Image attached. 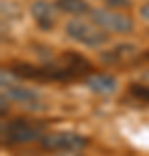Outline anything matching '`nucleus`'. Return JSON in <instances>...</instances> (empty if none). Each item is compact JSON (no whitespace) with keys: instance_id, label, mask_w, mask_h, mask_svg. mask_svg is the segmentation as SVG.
<instances>
[{"instance_id":"1","label":"nucleus","mask_w":149,"mask_h":156,"mask_svg":"<svg viewBox=\"0 0 149 156\" xmlns=\"http://www.w3.org/2000/svg\"><path fill=\"white\" fill-rule=\"evenodd\" d=\"M44 127L37 122L24 120V118H16L5 125H2V142L4 146H17L24 142L40 139Z\"/></svg>"},{"instance_id":"2","label":"nucleus","mask_w":149,"mask_h":156,"mask_svg":"<svg viewBox=\"0 0 149 156\" xmlns=\"http://www.w3.org/2000/svg\"><path fill=\"white\" fill-rule=\"evenodd\" d=\"M40 144L45 151L50 153H76L80 149H85L90 140L75 132H54V134H47L40 139Z\"/></svg>"},{"instance_id":"3","label":"nucleus","mask_w":149,"mask_h":156,"mask_svg":"<svg viewBox=\"0 0 149 156\" xmlns=\"http://www.w3.org/2000/svg\"><path fill=\"white\" fill-rule=\"evenodd\" d=\"M92 23L101 30H108V31H116V33H128L133 30L132 19L122 12H115L109 9H95L90 12Z\"/></svg>"},{"instance_id":"4","label":"nucleus","mask_w":149,"mask_h":156,"mask_svg":"<svg viewBox=\"0 0 149 156\" xmlns=\"http://www.w3.org/2000/svg\"><path fill=\"white\" fill-rule=\"evenodd\" d=\"M66 33L69 35V38L76 40L87 47H99L108 40V35L104 33V30H97L95 26L83 23L80 19H73L68 23Z\"/></svg>"},{"instance_id":"5","label":"nucleus","mask_w":149,"mask_h":156,"mask_svg":"<svg viewBox=\"0 0 149 156\" xmlns=\"http://www.w3.org/2000/svg\"><path fill=\"white\" fill-rule=\"evenodd\" d=\"M31 14H33L35 21L42 30H50L55 23V12L54 5L45 2V0H37L31 4Z\"/></svg>"},{"instance_id":"6","label":"nucleus","mask_w":149,"mask_h":156,"mask_svg":"<svg viewBox=\"0 0 149 156\" xmlns=\"http://www.w3.org/2000/svg\"><path fill=\"white\" fill-rule=\"evenodd\" d=\"M87 87L92 92L95 94H101V95H109L113 94L118 87L116 80L109 75H104V73H95V75H88L87 80H85Z\"/></svg>"},{"instance_id":"7","label":"nucleus","mask_w":149,"mask_h":156,"mask_svg":"<svg viewBox=\"0 0 149 156\" xmlns=\"http://www.w3.org/2000/svg\"><path fill=\"white\" fill-rule=\"evenodd\" d=\"M7 95L17 102H35L38 99L37 92L24 87H17V85H7Z\"/></svg>"},{"instance_id":"8","label":"nucleus","mask_w":149,"mask_h":156,"mask_svg":"<svg viewBox=\"0 0 149 156\" xmlns=\"http://www.w3.org/2000/svg\"><path fill=\"white\" fill-rule=\"evenodd\" d=\"M55 5L61 11L69 12V14H83L88 12V5L85 0H57Z\"/></svg>"},{"instance_id":"9","label":"nucleus","mask_w":149,"mask_h":156,"mask_svg":"<svg viewBox=\"0 0 149 156\" xmlns=\"http://www.w3.org/2000/svg\"><path fill=\"white\" fill-rule=\"evenodd\" d=\"M130 92H132L135 97H139V99L149 102V89L147 87H142V85H132V87H130Z\"/></svg>"},{"instance_id":"10","label":"nucleus","mask_w":149,"mask_h":156,"mask_svg":"<svg viewBox=\"0 0 149 156\" xmlns=\"http://www.w3.org/2000/svg\"><path fill=\"white\" fill-rule=\"evenodd\" d=\"M106 2L113 7H127L128 5V0H106Z\"/></svg>"},{"instance_id":"11","label":"nucleus","mask_w":149,"mask_h":156,"mask_svg":"<svg viewBox=\"0 0 149 156\" xmlns=\"http://www.w3.org/2000/svg\"><path fill=\"white\" fill-rule=\"evenodd\" d=\"M140 16H142L146 21H149V4H147V5H144L142 9H140Z\"/></svg>"},{"instance_id":"12","label":"nucleus","mask_w":149,"mask_h":156,"mask_svg":"<svg viewBox=\"0 0 149 156\" xmlns=\"http://www.w3.org/2000/svg\"><path fill=\"white\" fill-rule=\"evenodd\" d=\"M5 109H7V99L5 95H2V115H5Z\"/></svg>"},{"instance_id":"13","label":"nucleus","mask_w":149,"mask_h":156,"mask_svg":"<svg viewBox=\"0 0 149 156\" xmlns=\"http://www.w3.org/2000/svg\"><path fill=\"white\" fill-rule=\"evenodd\" d=\"M24 156H37V154H24Z\"/></svg>"}]
</instances>
